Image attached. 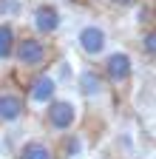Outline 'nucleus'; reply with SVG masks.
Listing matches in <instances>:
<instances>
[{
  "label": "nucleus",
  "instance_id": "nucleus-11",
  "mask_svg": "<svg viewBox=\"0 0 156 159\" xmlns=\"http://www.w3.org/2000/svg\"><path fill=\"white\" fill-rule=\"evenodd\" d=\"M14 40H17V29H14V23H9V20H0V66L11 63Z\"/></svg>",
  "mask_w": 156,
  "mask_h": 159
},
{
  "label": "nucleus",
  "instance_id": "nucleus-13",
  "mask_svg": "<svg viewBox=\"0 0 156 159\" xmlns=\"http://www.w3.org/2000/svg\"><path fill=\"white\" fill-rule=\"evenodd\" d=\"M20 0H0V17L3 20H9V17H14V14H20Z\"/></svg>",
  "mask_w": 156,
  "mask_h": 159
},
{
  "label": "nucleus",
  "instance_id": "nucleus-5",
  "mask_svg": "<svg viewBox=\"0 0 156 159\" xmlns=\"http://www.w3.org/2000/svg\"><path fill=\"white\" fill-rule=\"evenodd\" d=\"M102 77L108 80V85L114 88V91H122V88H128L131 85V80H133V57L128 54V51H122V48H116V51H105L102 57Z\"/></svg>",
  "mask_w": 156,
  "mask_h": 159
},
{
  "label": "nucleus",
  "instance_id": "nucleus-3",
  "mask_svg": "<svg viewBox=\"0 0 156 159\" xmlns=\"http://www.w3.org/2000/svg\"><path fill=\"white\" fill-rule=\"evenodd\" d=\"M82 119V108L74 102L71 97H60L57 94L51 102L43 108V122L51 134H65V131H74Z\"/></svg>",
  "mask_w": 156,
  "mask_h": 159
},
{
  "label": "nucleus",
  "instance_id": "nucleus-7",
  "mask_svg": "<svg viewBox=\"0 0 156 159\" xmlns=\"http://www.w3.org/2000/svg\"><path fill=\"white\" fill-rule=\"evenodd\" d=\"M77 48L82 51L85 60L96 63V60L111 48V37H108V31L100 23H85L80 31H77Z\"/></svg>",
  "mask_w": 156,
  "mask_h": 159
},
{
  "label": "nucleus",
  "instance_id": "nucleus-14",
  "mask_svg": "<svg viewBox=\"0 0 156 159\" xmlns=\"http://www.w3.org/2000/svg\"><path fill=\"white\" fill-rule=\"evenodd\" d=\"M139 0H108V6L114 9V11H128V9H133Z\"/></svg>",
  "mask_w": 156,
  "mask_h": 159
},
{
  "label": "nucleus",
  "instance_id": "nucleus-15",
  "mask_svg": "<svg viewBox=\"0 0 156 159\" xmlns=\"http://www.w3.org/2000/svg\"><path fill=\"white\" fill-rule=\"evenodd\" d=\"M85 6H91V9H100V6H108V0H82Z\"/></svg>",
  "mask_w": 156,
  "mask_h": 159
},
{
  "label": "nucleus",
  "instance_id": "nucleus-12",
  "mask_svg": "<svg viewBox=\"0 0 156 159\" xmlns=\"http://www.w3.org/2000/svg\"><path fill=\"white\" fill-rule=\"evenodd\" d=\"M139 51L142 57L148 60V63H153V57H156V34H153V26H145L142 34H139Z\"/></svg>",
  "mask_w": 156,
  "mask_h": 159
},
{
  "label": "nucleus",
  "instance_id": "nucleus-1",
  "mask_svg": "<svg viewBox=\"0 0 156 159\" xmlns=\"http://www.w3.org/2000/svg\"><path fill=\"white\" fill-rule=\"evenodd\" d=\"M54 60V46L48 43V37H40L34 31L17 34L14 48H11V63L20 74H37L46 71Z\"/></svg>",
  "mask_w": 156,
  "mask_h": 159
},
{
  "label": "nucleus",
  "instance_id": "nucleus-2",
  "mask_svg": "<svg viewBox=\"0 0 156 159\" xmlns=\"http://www.w3.org/2000/svg\"><path fill=\"white\" fill-rule=\"evenodd\" d=\"M77 91L94 111H111L114 108V88L108 85L102 71L94 66H85L77 74Z\"/></svg>",
  "mask_w": 156,
  "mask_h": 159
},
{
  "label": "nucleus",
  "instance_id": "nucleus-9",
  "mask_svg": "<svg viewBox=\"0 0 156 159\" xmlns=\"http://www.w3.org/2000/svg\"><path fill=\"white\" fill-rule=\"evenodd\" d=\"M85 151H88V142H85V136L77 131V128L60 134V145L54 148L57 159H82Z\"/></svg>",
  "mask_w": 156,
  "mask_h": 159
},
{
  "label": "nucleus",
  "instance_id": "nucleus-8",
  "mask_svg": "<svg viewBox=\"0 0 156 159\" xmlns=\"http://www.w3.org/2000/svg\"><path fill=\"white\" fill-rule=\"evenodd\" d=\"M31 29L40 37H54L57 31H60L63 29V14H60V9H57V3H51V0L34 3V9H31Z\"/></svg>",
  "mask_w": 156,
  "mask_h": 159
},
{
  "label": "nucleus",
  "instance_id": "nucleus-10",
  "mask_svg": "<svg viewBox=\"0 0 156 159\" xmlns=\"http://www.w3.org/2000/svg\"><path fill=\"white\" fill-rule=\"evenodd\" d=\"M17 159H57V153H54V145L48 139L34 136V139H26L17 148Z\"/></svg>",
  "mask_w": 156,
  "mask_h": 159
},
{
  "label": "nucleus",
  "instance_id": "nucleus-4",
  "mask_svg": "<svg viewBox=\"0 0 156 159\" xmlns=\"http://www.w3.org/2000/svg\"><path fill=\"white\" fill-rule=\"evenodd\" d=\"M26 114H29V102H26L23 88L14 80L0 83V125L14 128L26 119Z\"/></svg>",
  "mask_w": 156,
  "mask_h": 159
},
{
  "label": "nucleus",
  "instance_id": "nucleus-6",
  "mask_svg": "<svg viewBox=\"0 0 156 159\" xmlns=\"http://www.w3.org/2000/svg\"><path fill=\"white\" fill-rule=\"evenodd\" d=\"M23 94H26V102L29 108H46L51 99L60 94V83H57V77L46 71H37V74H29V83L23 85Z\"/></svg>",
  "mask_w": 156,
  "mask_h": 159
}]
</instances>
